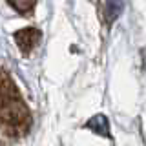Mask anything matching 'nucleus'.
I'll return each mask as SVG.
<instances>
[{"label":"nucleus","instance_id":"f257e3e1","mask_svg":"<svg viewBox=\"0 0 146 146\" xmlns=\"http://www.w3.org/2000/svg\"><path fill=\"white\" fill-rule=\"evenodd\" d=\"M11 82H2L0 84V121L4 122H15L20 124L26 119V104L20 100L17 90L11 88Z\"/></svg>","mask_w":146,"mask_h":146},{"label":"nucleus","instance_id":"f03ea898","mask_svg":"<svg viewBox=\"0 0 146 146\" xmlns=\"http://www.w3.org/2000/svg\"><path fill=\"white\" fill-rule=\"evenodd\" d=\"M15 40H17V44L20 46L22 51L29 53L36 46V42L40 40V31L35 29V27H26V29H20V31L15 33Z\"/></svg>","mask_w":146,"mask_h":146},{"label":"nucleus","instance_id":"7ed1b4c3","mask_svg":"<svg viewBox=\"0 0 146 146\" xmlns=\"http://www.w3.org/2000/svg\"><path fill=\"white\" fill-rule=\"evenodd\" d=\"M88 128L91 131H95L97 135L110 137V122L104 115H95L88 121Z\"/></svg>","mask_w":146,"mask_h":146},{"label":"nucleus","instance_id":"20e7f679","mask_svg":"<svg viewBox=\"0 0 146 146\" xmlns=\"http://www.w3.org/2000/svg\"><path fill=\"white\" fill-rule=\"evenodd\" d=\"M122 11V0H106V18L113 22Z\"/></svg>","mask_w":146,"mask_h":146},{"label":"nucleus","instance_id":"39448f33","mask_svg":"<svg viewBox=\"0 0 146 146\" xmlns=\"http://www.w3.org/2000/svg\"><path fill=\"white\" fill-rule=\"evenodd\" d=\"M7 2L11 4V7L17 9L18 13H27V11L33 9L36 0H7Z\"/></svg>","mask_w":146,"mask_h":146}]
</instances>
